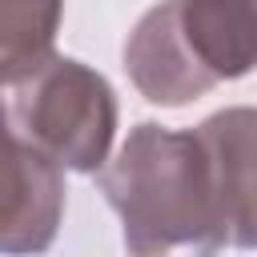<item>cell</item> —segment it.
I'll return each mask as SVG.
<instances>
[{"label":"cell","mask_w":257,"mask_h":257,"mask_svg":"<svg viewBox=\"0 0 257 257\" xmlns=\"http://www.w3.org/2000/svg\"><path fill=\"white\" fill-rule=\"evenodd\" d=\"M209 153L225 245L257 249V108L233 104L197 124Z\"/></svg>","instance_id":"3"},{"label":"cell","mask_w":257,"mask_h":257,"mask_svg":"<svg viewBox=\"0 0 257 257\" xmlns=\"http://www.w3.org/2000/svg\"><path fill=\"white\" fill-rule=\"evenodd\" d=\"M64 165L36 145L8 137V205L0 225V249L8 257L44 253L56 241L64 213Z\"/></svg>","instance_id":"5"},{"label":"cell","mask_w":257,"mask_h":257,"mask_svg":"<svg viewBox=\"0 0 257 257\" xmlns=\"http://www.w3.org/2000/svg\"><path fill=\"white\" fill-rule=\"evenodd\" d=\"M64 0H0V72L4 84L36 72L52 52Z\"/></svg>","instance_id":"7"},{"label":"cell","mask_w":257,"mask_h":257,"mask_svg":"<svg viewBox=\"0 0 257 257\" xmlns=\"http://www.w3.org/2000/svg\"><path fill=\"white\" fill-rule=\"evenodd\" d=\"M100 193L120 217L128 257H217L225 245L217 185L197 128L177 133L141 120L100 169Z\"/></svg>","instance_id":"1"},{"label":"cell","mask_w":257,"mask_h":257,"mask_svg":"<svg viewBox=\"0 0 257 257\" xmlns=\"http://www.w3.org/2000/svg\"><path fill=\"white\" fill-rule=\"evenodd\" d=\"M197 64L221 84L257 68V0H177Z\"/></svg>","instance_id":"6"},{"label":"cell","mask_w":257,"mask_h":257,"mask_svg":"<svg viewBox=\"0 0 257 257\" xmlns=\"http://www.w3.org/2000/svg\"><path fill=\"white\" fill-rule=\"evenodd\" d=\"M124 72L137 84V92L161 108H181L217 84L189 52L177 0L153 4L133 24L128 40H124Z\"/></svg>","instance_id":"4"},{"label":"cell","mask_w":257,"mask_h":257,"mask_svg":"<svg viewBox=\"0 0 257 257\" xmlns=\"http://www.w3.org/2000/svg\"><path fill=\"white\" fill-rule=\"evenodd\" d=\"M4 88L8 137L36 145L56 165L76 173H96L108 165L116 137V92L96 68L72 56H48L36 72Z\"/></svg>","instance_id":"2"}]
</instances>
